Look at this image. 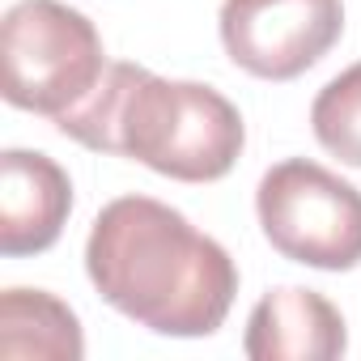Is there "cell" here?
<instances>
[{
  "mask_svg": "<svg viewBox=\"0 0 361 361\" xmlns=\"http://www.w3.org/2000/svg\"><path fill=\"white\" fill-rule=\"evenodd\" d=\"M0 68L9 106L60 119L94 94L111 64L81 9L60 0H18L0 26Z\"/></svg>",
  "mask_w": 361,
  "mask_h": 361,
  "instance_id": "3",
  "label": "cell"
},
{
  "mask_svg": "<svg viewBox=\"0 0 361 361\" xmlns=\"http://www.w3.org/2000/svg\"><path fill=\"white\" fill-rule=\"evenodd\" d=\"M255 213L272 251L293 264L348 272L361 264V192L319 161L289 157L259 178Z\"/></svg>",
  "mask_w": 361,
  "mask_h": 361,
  "instance_id": "4",
  "label": "cell"
},
{
  "mask_svg": "<svg viewBox=\"0 0 361 361\" xmlns=\"http://www.w3.org/2000/svg\"><path fill=\"white\" fill-rule=\"evenodd\" d=\"M243 348L251 361H331L348 348V331L323 293L285 285L255 302Z\"/></svg>",
  "mask_w": 361,
  "mask_h": 361,
  "instance_id": "7",
  "label": "cell"
},
{
  "mask_svg": "<svg viewBox=\"0 0 361 361\" xmlns=\"http://www.w3.org/2000/svg\"><path fill=\"white\" fill-rule=\"evenodd\" d=\"M0 357H51L81 361L85 336L77 314L47 289H5L0 293Z\"/></svg>",
  "mask_w": 361,
  "mask_h": 361,
  "instance_id": "8",
  "label": "cell"
},
{
  "mask_svg": "<svg viewBox=\"0 0 361 361\" xmlns=\"http://www.w3.org/2000/svg\"><path fill=\"white\" fill-rule=\"evenodd\" d=\"M226 56L264 81H293L314 68L344 35L340 0H226Z\"/></svg>",
  "mask_w": 361,
  "mask_h": 361,
  "instance_id": "5",
  "label": "cell"
},
{
  "mask_svg": "<svg viewBox=\"0 0 361 361\" xmlns=\"http://www.w3.org/2000/svg\"><path fill=\"white\" fill-rule=\"evenodd\" d=\"M73 213V183L60 161L30 149L0 153V251L9 259L47 251Z\"/></svg>",
  "mask_w": 361,
  "mask_h": 361,
  "instance_id": "6",
  "label": "cell"
},
{
  "mask_svg": "<svg viewBox=\"0 0 361 361\" xmlns=\"http://www.w3.org/2000/svg\"><path fill=\"white\" fill-rule=\"evenodd\" d=\"M310 128L331 157L361 170V64L344 68L319 90L310 106Z\"/></svg>",
  "mask_w": 361,
  "mask_h": 361,
  "instance_id": "9",
  "label": "cell"
},
{
  "mask_svg": "<svg viewBox=\"0 0 361 361\" xmlns=\"http://www.w3.org/2000/svg\"><path fill=\"white\" fill-rule=\"evenodd\" d=\"M85 272L106 306L157 336H213L238 293L230 251L149 196L111 200L90 230Z\"/></svg>",
  "mask_w": 361,
  "mask_h": 361,
  "instance_id": "1",
  "label": "cell"
},
{
  "mask_svg": "<svg viewBox=\"0 0 361 361\" xmlns=\"http://www.w3.org/2000/svg\"><path fill=\"white\" fill-rule=\"evenodd\" d=\"M56 128L94 153L132 157L178 183L230 174L247 145L243 115L226 94L200 81H166L128 60L111 64Z\"/></svg>",
  "mask_w": 361,
  "mask_h": 361,
  "instance_id": "2",
  "label": "cell"
}]
</instances>
